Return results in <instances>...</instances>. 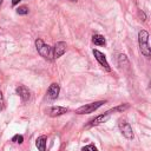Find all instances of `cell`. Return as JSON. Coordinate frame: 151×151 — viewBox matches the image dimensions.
<instances>
[{"label":"cell","mask_w":151,"mask_h":151,"mask_svg":"<svg viewBox=\"0 0 151 151\" xmlns=\"http://www.w3.org/2000/svg\"><path fill=\"white\" fill-rule=\"evenodd\" d=\"M138 41H139V47H141V52L149 58L151 56V51H150V46H149V33L145 30H141L138 33Z\"/></svg>","instance_id":"6da1fadb"},{"label":"cell","mask_w":151,"mask_h":151,"mask_svg":"<svg viewBox=\"0 0 151 151\" xmlns=\"http://www.w3.org/2000/svg\"><path fill=\"white\" fill-rule=\"evenodd\" d=\"M35 47H37V51L41 57H44L45 59L48 60H52L53 59V52H52V48L50 47L48 45H46L41 39H37L35 40Z\"/></svg>","instance_id":"7a4b0ae2"},{"label":"cell","mask_w":151,"mask_h":151,"mask_svg":"<svg viewBox=\"0 0 151 151\" xmlns=\"http://www.w3.org/2000/svg\"><path fill=\"white\" fill-rule=\"evenodd\" d=\"M105 103H106L105 100H99V102H95V103L83 105V106H80V107H78L77 110H76V113H77V115H87V113H92L93 111L99 109L102 105H104Z\"/></svg>","instance_id":"3957f363"},{"label":"cell","mask_w":151,"mask_h":151,"mask_svg":"<svg viewBox=\"0 0 151 151\" xmlns=\"http://www.w3.org/2000/svg\"><path fill=\"white\" fill-rule=\"evenodd\" d=\"M118 127H119L120 132L123 133V136L127 138V139H132L133 138V131H132V128L130 127V124L127 120H124V119L119 120Z\"/></svg>","instance_id":"277c9868"},{"label":"cell","mask_w":151,"mask_h":151,"mask_svg":"<svg viewBox=\"0 0 151 151\" xmlns=\"http://www.w3.org/2000/svg\"><path fill=\"white\" fill-rule=\"evenodd\" d=\"M112 112H113V111H112V110H110V111H107V112L103 113V115H100V116H98V117L93 118L92 120H90V122H89V124L86 125V128L97 127V125H100L102 123H105V122L110 118V116H111V113H112Z\"/></svg>","instance_id":"5b68a950"},{"label":"cell","mask_w":151,"mask_h":151,"mask_svg":"<svg viewBox=\"0 0 151 151\" xmlns=\"http://www.w3.org/2000/svg\"><path fill=\"white\" fill-rule=\"evenodd\" d=\"M93 54H95L97 61L100 64V66H102L103 69H105L107 72H110V71H111V67H110V65H109V63H107L105 56H104L102 52H99L98 50H93Z\"/></svg>","instance_id":"8992f818"},{"label":"cell","mask_w":151,"mask_h":151,"mask_svg":"<svg viewBox=\"0 0 151 151\" xmlns=\"http://www.w3.org/2000/svg\"><path fill=\"white\" fill-rule=\"evenodd\" d=\"M66 43L65 41H59L54 45L52 52H53V59H57L59 57H61L63 54H64L66 52Z\"/></svg>","instance_id":"52a82bcc"},{"label":"cell","mask_w":151,"mask_h":151,"mask_svg":"<svg viewBox=\"0 0 151 151\" xmlns=\"http://www.w3.org/2000/svg\"><path fill=\"white\" fill-rule=\"evenodd\" d=\"M59 91H60V86H59L57 83H53V84L50 85V87L47 89V97H48L50 99L54 100V99L58 98Z\"/></svg>","instance_id":"ba28073f"},{"label":"cell","mask_w":151,"mask_h":151,"mask_svg":"<svg viewBox=\"0 0 151 151\" xmlns=\"http://www.w3.org/2000/svg\"><path fill=\"white\" fill-rule=\"evenodd\" d=\"M17 93L19 95V97L22 99V102H27L31 97V92L26 86H19L17 87Z\"/></svg>","instance_id":"9c48e42d"},{"label":"cell","mask_w":151,"mask_h":151,"mask_svg":"<svg viewBox=\"0 0 151 151\" xmlns=\"http://www.w3.org/2000/svg\"><path fill=\"white\" fill-rule=\"evenodd\" d=\"M69 112V109L63 107V106H53L51 110H50V116L51 117H57V116H61L64 113Z\"/></svg>","instance_id":"30bf717a"},{"label":"cell","mask_w":151,"mask_h":151,"mask_svg":"<svg viewBox=\"0 0 151 151\" xmlns=\"http://www.w3.org/2000/svg\"><path fill=\"white\" fill-rule=\"evenodd\" d=\"M35 145L39 151H45L46 150V136H40L37 138Z\"/></svg>","instance_id":"8fae6325"},{"label":"cell","mask_w":151,"mask_h":151,"mask_svg":"<svg viewBox=\"0 0 151 151\" xmlns=\"http://www.w3.org/2000/svg\"><path fill=\"white\" fill-rule=\"evenodd\" d=\"M92 43L98 46H104L105 45V38L100 34H95L92 37Z\"/></svg>","instance_id":"7c38bea8"},{"label":"cell","mask_w":151,"mask_h":151,"mask_svg":"<svg viewBox=\"0 0 151 151\" xmlns=\"http://www.w3.org/2000/svg\"><path fill=\"white\" fill-rule=\"evenodd\" d=\"M17 13L20 14V16H25V14H27L29 13V7L27 6H20L18 7L17 10Z\"/></svg>","instance_id":"4fadbf2b"},{"label":"cell","mask_w":151,"mask_h":151,"mask_svg":"<svg viewBox=\"0 0 151 151\" xmlns=\"http://www.w3.org/2000/svg\"><path fill=\"white\" fill-rule=\"evenodd\" d=\"M12 142H14L17 144H21L24 142V137L21 135H16L13 138H12Z\"/></svg>","instance_id":"5bb4252c"},{"label":"cell","mask_w":151,"mask_h":151,"mask_svg":"<svg viewBox=\"0 0 151 151\" xmlns=\"http://www.w3.org/2000/svg\"><path fill=\"white\" fill-rule=\"evenodd\" d=\"M82 151H97V148H96L95 145L90 144V145H86V146H84V148L82 149Z\"/></svg>","instance_id":"9a60e30c"},{"label":"cell","mask_w":151,"mask_h":151,"mask_svg":"<svg viewBox=\"0 0 151 151\" xmlns=\"http://www.w3.org/2000/svg\"><path fill=\"white\" fill-rule=\"evenodd\" d=\"M5 109V99H4V96H3V92L0 91V111Z\"/></svg>","instance_id":"2e32d148"},{"label":"cell","mask_w":151,"mask_h":151,"mask_svg":"<svg viewBox=\"0 0 151 151\" xmlns=\"http://www.w3.org/2000/svg\"><path fill=\"white\" fill-rule=\"evenodd\" d=\"M138 14H139V17L142 18L141 20H143V21H145V19H146V17H145V14L143 13V12H142V11H139V12H138Z\"/></svg>","instance_id":"e0dca14e"},{"label":"cell","mask_w":151,"mask_h":151,"mask_svg":"<svg viewBox=\"0 0 151 151\" xmlns=\"http://www.w3.org/2000/svg\"><path fill=\"white\" fill-rule=\"evenodd\" d=\"M19 1H21V0H12V5L16 6L17 4H19Z\"/></svg>","instance_id":"ac0fdd59"},{"label":"cell","mask_w":151,"mask_h":151,"mask_svg":"<svg viewBox=\"0 0 151 151\" xmlns=\"http://www.w3.org/2000/svg\"><path fill=\"white\" fill-rule=\"evenodd\" d=\"M1 4H3V0H0V6H1Z\"/></svg>","instance_id":"d6986e66"},{"label":"cell","mask_w":151,"mask_h":151,"mask_svg":"<svg viewBox=\"0 0 151 151\" xmlns=\"http://www.w3.org/2000/svg\"><path fill=\"white\" fill-rule=\"evenodd\" d=\"M71 1H77V0H71Z\"/></svg>","instance_id":"ffe728a7"}]
</instances>
